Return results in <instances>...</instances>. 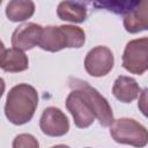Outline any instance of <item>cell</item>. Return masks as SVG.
<instances>
[{"label":"cell","instance_id":"14","mask_svg":"<svg viewBox=\"0 0 148 148\" xmlns=\"http://www.w3.org/2000/svg\"><path fill=\"white\" fill-rule=\"evenodd\" d=\"M35 13V3L30 0H12L6 6V16L12 22H23Z\"/></svg>","mask_w":148,"mask_h":148},{"label":"cell","instance_id":"10","mask_svg":"<svg viewBox=\"0 0 148 148\" xmlns=\"http://www.w3.org/2000/svg\"><path fill=\"white\" fill-rule=\"evenodd\" d=\"M124 28L130 34L148 30V0L139 1L134 9L124 16Z\"/></svg>","mask_w":148,"mask_h":148},{"label":"cell","instance_id":"17","mask_svg":"<svg viewBox=\"0 0 148 148\" xmlns=\"http://www.w3.org/2000/svg\"><path fill=\"white\" fill-rule=\"evenodd\" d=\"M138 108L141 111V113L146 118H148V88H145L143 90H141L139 96Z\"/></svg>","mask_w":148,"mask_h":148},{"label":"cell","instance_id":"19","mask_svg":"<svg viewBox=\"0 0 148 148\" xmlns=\"http://www.w3.org/2000/svg\"><path fill=\"white\" fill-rule=\"evenodd\" d=\"M86 148H90V147H86Z\"/></svg>","mask_w":148,"mask_h":148},{"label":"cell","instance_id":"11","mask_svg":"<svg viewBox=\"0 0 148 148\" xmlns=\"http://www.w3.org/2000/svg\"><path fill=\"white\" fill-rule=\"evenodd\" d=\"M140 92H141V89L136 80L131 76L120 75L114 80L112 86L113 96L123 103L133 102L139 96Z\"/></svg>","mask_w":148,"mask_h":148},{"label":"cell","instance_id":"5","mask_svg":"<svg viewBox=\"0 0 148 148\" xmlns=\"http://www.w3.org/2000/svg\"><path fill=\"white\" fill-rule=\"evenodd\" d=\"M123 67L136 75L148 71V37L130 40L123 53Z\"/></svg>","mask_w":148,"mask_h":148},{"label":"cell","instance_id":"3","mask_svg":"<svg viewBox=\"0 0 148 148\" xmlns=\"http://www.w3.org/2000/svg\"><path fill=\"white\" fill-rule=\"evenodd\" d=\"M68 86L71 89H77L82 94V96L88 102L91 110L94 111L95 117L98 120L99 125H102L103 127H108L113 123L114 119H113V112L111 105L109 104L108 99L103 97L96 88L91 87L88 82L83 80L74 79V77H69Z\"/></svg>","mask_w":148,"mask_h":148},{"label":"cell","instance_id":"15","mask_svg":"<svg viewBox=\"0 0 148 148\" xmlns=\"http://www.w3.org/2000/svg\"><path fill=\"white\" fill-rule=\"evenodd\" d=\"M139 3V1H104V2H94V6L105 8L116 14L127 15L131 13L134 7Z\"/></svg>","mask_w":148,"mask_h":148},{"label":"cell","instance_id":"18","mask_svg":"<svg viewBox=\"0 0 148 148\" xmlns=\"http://www.w3.org/2000/svg\"><path fill=\"white\" fill-rule=\"evenodd\" d=\"M51 148H69V147L66 145H56V146H52Z\"/></svg>","mask_w":148,"mask_h":148},{"label":"cell","instance_id":"4","mask_svg":"<svg viewBox=\"0 0 148 148\" xmlns=\"http://www.w3.org/2000/svg\"><path fill=\"white\" fill-rule=\"evenodd\" d=\"M111 138L121 145L143 148L148 143V130L132 118L114 119L110 125Z\"/></svg>","mask_w":148,"mask_h":148},{"label":"cell","instance_id":"9","mask_svg":"<svg viewBox=\"0 0 148 148\" xmlns=\"http://www.w3.org/2000/svg\"><path fill=\"white\" fill-rule=\"evenodd\" d=\"M43 29L44 27L34 22H25L18 25L12 35L13 47L21 51H28L38 46Z\"/></svg>","mask_w":148,"mask_h":148},{"label":"cell","instance_id":"8","mask_svg":"<svg viewBox=\"0 0 148 148\" xmlns=\"http://www.w3.org/2000/svg\"><path fill=\"white\" fill-rule=\"evenodd\" d=\"M39 127L47 136H62L69 131V121L67 116L56 106H49L44 109L40 119Z\"/></svg>","mask_w":148,"mask_h":148},{"label":"cell","instance_id":"13","mask_svg":"<svg viewBox=\"0 0 148 148\" xmlns=\"http://www.w3.org/2000/svg\"><path fill=\"white\" fill-rule=\"evenodd\" d=\"M57 15L62 21L82 23L87 18V7L77 1H61L57 8Z\"/></svg>","mask_w":148,"mask_h":148},{"label":"cell","instance_id":"6","mask_svg":"<svg viewBox=\"0 0 148 148\" xmlns=\"http://www.w3.org/2000/svg\"><path fill=\"white\" fill-rule=\"evenodd\" d=\"M114 65L112 51L103 45L92 47L84 58V68L87 73L94 77L108 75Z\"/></svg>","mask_w":148,"mask_h":148},{"label":"cell","instance_id":"12","mask_svg":"<svg viewBox=\"0 0 148 148\" xmlns=\"http://www.w3.org/2000/svg\"><path fill=\"white\" fill-rule=\"evenodd\" d=\"M1 68L8 73H18L28 69L29 60L25 53L15 47L5 49L2 46L1 52Z\"/></svg>","mask_w":148,"mask_h":148},{"label":"cell","instance_id":"16","mask_svg":"<svg viewBox=\"0 0 148 148\" xmlns=\"http://www.w3.org/2000/svg\"><path fill=\"white\" fill-rule=\"evenodd\" d=\"M12 147L13 148H39V142L34 135L28 133H22L14 138Z\"/></svg>","mask_w":148,"mask_h":148},{"label":"cell","instance_id":"1","mask_svg":"<svg viewBox=\"0 0 148 148\" xmlns=\"http://www.w3.org/2000/svg\"><path fill=\"white\" fill-rule=\"evenodd\" d=\"M37 105V90L28 83H18L7 94L5 114L12 124L24 125L32 119Z\"/></svg>","mask_w":148,"mask_h":148},{"label":"cell","instance_id":"7","mask_svg":"<svg viewBox=\"0 0 148 148\" xmlns=\"http://www.w3.org/2000/svg\"><path fill=\"white\" fill-rule=\"evenodd\" d=\"M66 108L74 119V124L79 128L89 127L95 120V113L88 102L77 89H72L66 98Z\"/></svg>","mask_w":148,"mask_h":148},{"label":"cell","instance_id":"2","mask_svg":"<svg viewBox=\"0 0 148 148\" xmlns=\"http://www.w3.org/2000/svg\"><path fill=\"white\" fill-rule=\"evenodd\" d=\"M86 42V34L76 25H46L43 29L38 46L49 52H58L66 47L80 49Z\"/></svg>","mask_w":148,"mask_h":148}]
</instances>
